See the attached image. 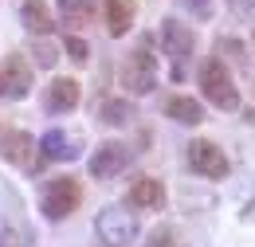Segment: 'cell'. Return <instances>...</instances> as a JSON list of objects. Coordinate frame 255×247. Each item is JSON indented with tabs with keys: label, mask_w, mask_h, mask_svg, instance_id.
I'll return each mask as SVG.
<instances>
[{
	"label": "cell",
	"mask_w": 255,
	"mask_h": 247,
	"mask_svg": "<svg viewBox=\"0 0 255 247\" xmlns=\"http://www.w3.org/2000/svg\"><path fill=\"white\" fill-rule=\"evenodd\" d=\"M189 169L196 177H208V181H224L228 177V153H224L216 141H208V137H196L189 141Z\"/></svg>",
	"instance_id": "5b68a950"
},
{
	"label": "cell",
	"mask_w": 255,
	"mask_h": 247,
	"mask_svg": "<svg viewBox=\"0 0 255 247\" xmlns=\"http://www.w3.org/2000/svg\"><path fill=\"white\" fill-rule=\"evenodd\" d=\"M79 204H83V188H79L75 177H55L39 192V212L47 220H67Z\"/></svg>",
	"instance_id": "3957f363"
},
{
	"label": "cell",
	"mask_w": 255,
	"mask_h": 247,
	"mask_svg": "<svg viewBox=\"0 0 255 247\" xmlns=\"http://www.w3.org/2000/svg\"><path fill=\"white\" fill-rule=\"evenodd\" d=\"M181 4L189 8L192 16H200V20H204V16H212V0H181Z\"/></svg>",
	"instance_id": "ffe728a7"
},
{
	"label": "cell",
	"mask_w": 255,
	"mask_h": 247,
	"mask_svg": "<svg viewBox=\"0 0 255 247\" xmlns=\"http://www.w3.org/2000/svg\"><path fill=\"white\" fill-rule=\"evenodd\" d=\"M0 157L16 169H39L43 157H35V137L24 129H4L0 133Z\"/></svg>",
	"instance_id": "8992f818"
},
{
	"label": "cell",
	"mask_w": 255,
	"mask_h": 247,
	"mask_svg": "<svg viewBox=\"0 0 255 247\" xmlns=\"http://www.w3.org/2000/svg\"><path fill=\"white\" fill-rule=\"evenodd\" d=\"M145 247H177V232H173L169 224H161V228H153V232H149Z\"/></svg>",
	"instance_id": "ac0fdd59"
},
{
	"label": "cell",
	"mask_w": 255,
	"mask_h": 247,
	"mask_svg": "<svg viewBox=\"0 0 255 247\" xmlns=\"http://www.w3.org/2000/svg\"><path fill=\"white\" fill-rule=\"evenodd\" d=\"M196 79H200L204 98H208L216 110H240V91H236V83H232V75H228L224 59H204Z\"/></svg>",
	"instance_id": "6da1fadb"
},
{
	"label": "cell",
	"mask_w": 255,
	"mask_h": 247,
	"mask_svg": "<svg viewBox=\"0 0 255 247\" xmlns=\"http://www.w3.org/2000/svg\"><path fill=\"white\" fill-rule=\"evenodd\" d=\"M232 12H240V16H248V12H252V0H232Z\"/></svg>",
	"instance_id": "44dd1931"
},
{
	"label": "cell",
	"mask_w": 255,
	"mask_h": 247,
	"mask_svg": "<svg viewBox=\"0 0 255 247\" xmlns=\"http://www.w3.org/2000/svg\"><path fill=\"white\" fill-rule=\"evenodd\" d=\"M79 106V83L75 79H55L51 87H47V94H43V110L47 114H67V110H75Z\"/></svg>",
	"instance_id": "8fae6325"
},
{
	"label": "cell",
	"mask_w": 255,
	"mask_h": 247,
	"mask_svg": "<svg viewBox=\"0 0 255 247\" xmlns=\"http://www.w3.org/2000/svg\"><path fill=\"white\" fill-rule=\"evenodd\" d=\"M161 47H165V55L169 59H189L192 47H196V35H192V28H185V24H177L173 16L161 24Z\"/></svg>",
	"instance_id": "30bf717a"
},
{
	"label": "cell",
	"mask_w": 255,
	"mask_h": 247,
	"mask_svg": "<svg viewBox=\"0 0 255 247\" xmlns=\"http://www.w3.org/2000/svg\"><path fill=\"white\" fill-rule=\"evenodd\" d=\"M122 87H126L129 94H149L157 87V59H153L149 39H141L126 55V63H122Z\"/></svg>",
	"instance_id": "7a4b0ae2"
},
{
	"label": "cell",
	"mask_w": 255,
	"mask_h": 247,
	"mask_svg": "<svg viewBox=\"0 0 255 247\" xmlns=\"http://www.w3.org/2000/svg\"><path fill=\"white\" fill-rule=\"evenodd\" d=\"M95 16V4L91 0H59V20L67 28H87Z\"/></svg>",
	"instance_id": "e0dca14e"
},
{
	"label": "cell",
	"mask_w": 255,
	"mask_h": 247,
	"mask_svg": "<svg viewBox=\"0 0 255 247\" xmlns=\"http://www.w3.org/2000/svg\"><path fill=\"white\" fill-rule=\"evenodd\" d=\"M165 114L181 125H196L204 118V106L196 98H189V94H173V98H165Z\"/></svg>",
	"instance_id": "5bb4252c"
},
{
	"label": "cell",
	"mask_w": 255,
	"mask_h": 247,
	"mask_svg": "<svg viewBox=\"0 0 255 247\" xmlns=\"http://www.w3.org/2000/svg\"><path fill=\"white\" fill-rule=\"evenodd\" d=\"M98 118H102L106 125H129L133 118H137V110H133V102H126V98H102Z\"/></svg>",
	"instance_id": "9a60e30c"
},
{
	"label": "cell",
	"mask_w": 255,
	"mask_h": 247,
	"mask_svg": "<svg viewBox=\"0 0 255 247\" xmlns=\"http://www.w3.org/2000/svg\"><path fill=\"white\" fill-rule=\"evenodd\" d=\"M67 55L75 63H83L87 55H91V47H87V39H79V35H67Z\"/></svg>",
	"instance_id": "d6986e66"
},
{
	"label": "cell",
	"mask_w": 255,
	"mask_h": 247,
	"mask_svg": "<svg viewBox=\"0 0 255 247\" xmlns=\"http://www.w3.org/2000/svg\"><path fill=\"white\" fill-rule=\"evenodd\" d=\"M129 161H133L129 145H122V141H106V145H98L95 153H91V177L110 181V177H118V173L126 169Z\"/></svg>",
	"instance_id": "ba28073f"
},
{
	"label": "cell",
	"mask_w": 255,
	"mask_h": 247,
	"mask_svg": "<svg viewBox=\"0 0 255 247\" xmlns=\"http://www.w3.org/2000/svg\"><path fill=\"white\" fill-rule=\"evenodd\" d=\"M95 232L102 247H129L137 240V216H129V208H122V204H110L98 212Z\"/></svg>",
	"instance_id": "277c9868"
},
{
	"label": "cell",
	"mask_w": 255,
	"mask_h": 247,
	"mask_svg": "<svg viewBox=\"0 0 255 247\" xmlns=\"http://www.w3.org/2000/svg\"><path fill=\"white\" fill-rule=\"evenodd\" d=\"M102 16H106V31L118 39L133 28V16H137V0H102Z\"/></svg>",
	"instance_id": "4fadbf2b"
},
{
	"label": "cell",
	"mask_w": 255,
	"mask_h": 247,
	"mask_svg": "<svg viewBox=\"0 0 255 247\" xmlns=\"http://www.w3.org/2000/svg\"><path fill=\"white\" fill-rule=\"evenodd\" d=\"M20 16H24V28L32 31V35H47V31L55 28L43 0H24V12H20Z\"/></svg>",
	"instance_id": "2e32d148"
},
{
	"label": "cell",
	"mask_w": 255,
	"mask_h": 247,
	"mask_svg": "<svg viewBox=\"0 0 255 247\" xmlns=\"http://www.w3.org/2000/svg\"><path fill=\"white\" fill-rule=\"evenodd\" d=\"M35 149L47 157V161H75V157L83 153V137L79 133H67V129H47L35 141Z\"/></svg>",
	"instance_id": "9c48e42d"
},
{
	"label": "cell",
	"mask_w": 255,
	"mask_h": 247,
	"mask_svg": "<svg viewBox=\"0 0 255 247\" xmlns=\"http://www.w3.org/2000/svg\"><path fill=\"white\" fill-rule=\"evenodd\" d=\"M165 204V185L157 177H137L126 192V208H161Z\"/></svg>",
	"instance_id": "7c38bea8"
},
{
	"label": "cell",
	"mask_w": 255,
	"mask_h": 247,
	"mask_svg": "<svg viewBox=\"0 0 255 247\" xmlns=\"http://www.w3.org/2000/svg\"><path fill=\"white\" fill-rule=\"evenodd\" d=\"M32 91V67L24 55H8V59L0 63V102H8V98H28Z\"/></svg>",
	"instance_id": "52a82bcc"
},
{
	"label": "cell",
	"mask_w": 255,
	"mask_h": 247,
	"mask_svg": "<svg viewBox=\"0 0 255 247\" xmlns=\"http://www.w3.org/2000/svg\"><path fill=\"white\" fill-rule=\"evenodd\" d=\"M252 43H255V35H252Z\"/></svg>",
	"instance_id": "7402d4cb"
}]
</instances>
